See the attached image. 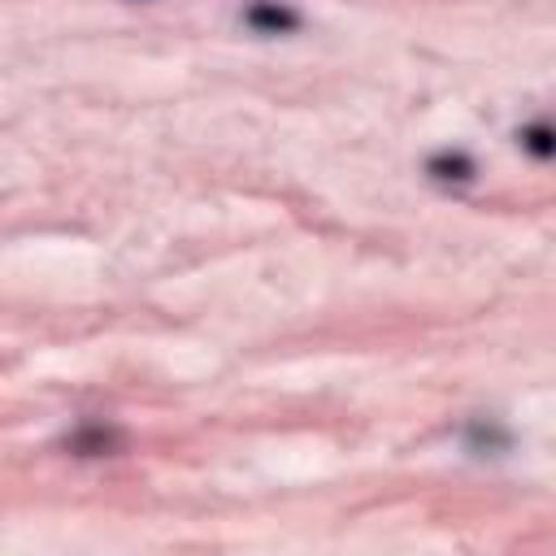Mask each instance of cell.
<instances>
[{
	"instance_id": "obj_1",
	"label": "cell",
	"mask_w": 556,
	"mask_h": 556,
	"mask_svg": "<svg viewBox=\"0 0 556 556\" xmlns=\"http://www.w3.org/2000/svg\"><path fill=\"white\" fill-rule=\"evenodd\" d=\"M248 22H252L256 30L278 35V30H291V26H295V13L282 9V4H252V9H248Z\"/></svg>"
},
{
	"instance_id": "obj_2",
	"label": "cell",
	"mask_w": 556,
	"mask_h": 556,
	"mask_svg": "<svg viewBox=\"0 0 556 556\" xmlns=\"http://www.w3.org/2000/svg\"><path fill=\"white\" fill-rule=\"evenodd\" d=\"M113 443H117V434H113V430H100V426H96V430H83V434L70 439L74 452H104V447H113Z\"/></svg>"
},
{
	"instance_id": "obj_3",
	"label": "cell",
	"mask_w": 556,
	"mask_h": 556,
	"mask_svg": "<svg viewBox=\"0 0 556 556\" xmlns=\"http://www.w3.org/2000/svg\"><path fill=\"white\" fill-rule=\"evenodd\" d=\"M430 174H439V178H469L473 165H469V156H434Z\"/></svg>"
},
{
	"instance_id": "obj_4",
	"label": "cell",
	"mask_w": 556,
	"mask_h": 556,
	"mask_svg": "<svg viewBox=\"0 0 556 556\" xmlns=\"http://www.w3.org/2000/svg\"><path fill=\"white\" fill-rule=\"evenodd\" d=\"M521 143H526L534 156H552V148H556L547 126H530V130H521Z\"/></svg>"
}]
</instances>
